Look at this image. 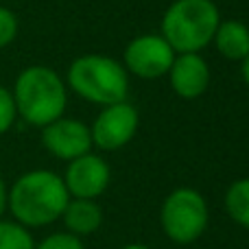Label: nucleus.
<instances>
[{"mask_svg":"<svg viewBox=\"0 0 249 249\" xmlns=\"http://www.w3.org/2000/svg\"><path fill=\"white\" fill-rule=\"evenodd\" d=\"M70 195L61 175L46 168H35L20 175L7 193V210L13 221L31 228H44L61 219Z\"/></svg>","mask_w":249,"mask_h":249,"instance_id":"obj_1","label":"nucleus"},{"mask_svg":"<svg viewBox=\"0 0 249 249\" xmlns=\"http://www.w3.org/2000/svg\"><path fill=\"white\" fill-rule=\"evenodd\" d=\"M11 94L18 116L39 129L64 116L68 105V88L64 79L48 66L24 68L18 74Z\"/></svg>","mask_w":249,"mask_h":249,"instance_id":"obj_2","label":"nucleus"},{"mask_svg":"<svg viewBox=\"0 0 249 249\" xmlns=\"http://www.w3.org/2000/svg\"><path fill=\"white\" fill-rule=\"evenodd\" d=\"M66 88L79 94L88 103L107 107L114 103L127 101L129 74L121 61L107 55L88 53L68 66Z\"/></svg>","mask_w":249,"mask_h":249,"instance_id":"obj_3","label":"nucleus"},{"mask_svg":"<svg viewBox=\"0 0 249 249\" xmlns=\"http://www.w3.org/2000/svg\"><path fill=\"white\" fill-rule=\"evenodd\" d=\"M219 22L221 13L214 0H175L164 11L160 35L177 55L201 53L212 44Z\"/></svg>","mask_w":249,"mask_h":249,"instance_id":"obj_4","label":"nucleus"},{"mask_svg":"<svg viewBox=\"0 0 249 249\" xmlns=\"http://www.w3.org/2000/svg\"><path fill=\"white\" fill-rule=\"evenodd\" d=\"M210 221L208 201L195 188H175L160 208V225L168 241L190 245L203 236Z\"/></svg>","mask_w":249,"mask_h":249,"instance_id":"obj_5","label":"nucleus"},{"mask_svg":"<svg viewBox=\"0 0 249 249\" xmlns=\"http://www.w3.org/2000/svg\"><path fill=\"white\" fill-rule=\"evenodd\" d=\"M177 53L168 46L162 35H138L124 46L123 61L127 74L138 79H160L166 77Z\"/></svg>","mask_w":249,"mask_h":249,"instance_id":"obj_6","label":"nucleus"},{"mask_svg":"<svg viewBox=\"0 0 249 249\" xmlns=\"http://www.w3.org/2000/svg\"><path fill=\"white\" fill-rule=\"evenodd\" d=\"M140 124V114L129 101L101 107L99 116L90 124L92 146L101 151H118L133 140Z\"/></svg>","mask_w":249,"mask_h":249,"instance_id":"obj_7","label":"nucleus"},{"mask_svg":"<svg viewBox=\"0 0 249 249\" xmlns=\"http://www.w3.org/2000/svg\"><path fill=\"white\" fill-rule=\"evenodd\" d=\"M64 184L70 199H99L112 181V168L101 155L86 153L68 162L64 173Z\"/></svg>","mask_w":249,"mask_h":249,"instance_id":"obj_8","label":"nucleus"},{"mask_svg":"<svg viewBox=\"0 0 249 249\" xmlns=\"http://www.w3.org/2000/svg\"><path fill=\"white\" fill-rule=\"evenodd\" d=\"M42 144L53 158L72 162L92 151L90 127L77 118H57L42 127Z\"/></svg>","mask_w":249,"mask_h":249,"instance_id":"obj_9","label":"nucleus"},{"mask_svg":"<svg viewBox=\"0 0 249 249\" xmlns=\"http://www.w3.org/2000/svg\"><path fill=\"white\" fill-rule=\"evenodd\" d=\"M166 77L179 99L195 101L206 94L210 86V66L201 57V53H181L175 55Z\"/></svg>","mask_w":249,"mask_h":249,"instance_id":"obj_10","label":"nucleus"},{"mask_svg":"<svg viewBox=\"0 0 249 249\" xmlns=\"http://www.w3.org/2000/svg\"><path fill=\"white\" fill-rule=\"evenodd\" d=\"M61 221L66 225V232L83 238L94 234L103 223V210L94 199H70L66 206Z\"/></svg>","mask_w":249,"mask_h":249,"instance_id":"obj_11","label":"nucleus"},{"mask_svg":"<svg viewBox=\"0 0 249 249\" xmlns=\"http://www.w3.org/2000/svg\"><path fill=\"white\" fill-rule=\"evenodd\" d=\"M212 44L230 61H243L249 55V26L238 20L219 22Z\"/></svg>","mask_w":249,"mask_h":249,"instance_id":"obj_12","label":"nucleus"},{"mask_svg":"<svg viewBox=\"0 0 249 249\" xmlns=\"http://www.w3.org/2000/svg\"><path fill=\"white\" fill-rule=\"evenodd\" d=\"M225 210L234 223L249 230V177L230 184L225 193Z\"/></svg>","mask_w":249,"mask_h":249,"instance_id":"obj_13","label":"nucleus"},{"mask_svg":"<svg viewBox=\"0 0 249 249\" xmlns=\"http://www.w3.org/2000/svg\"><path fill=\"white\" fill-rule=\"evenodd\" d=\"M0 249H35V238L18 221L0 219Z\"/></svg>","mask_w":249,"mask_h":249,"instance_id":"obj_14","label":"nucleus"},{"mask_svg":"<svg viewBox=\"0 0 249 249\" xmlns=\"http://www.w3.org/2000/svg\"><path fill=\"white\" fill-rule=\"evenodd\" d=\"M35 249H86L83 241L70 232H53L39 243H35Z\"/></svg>","mask_w":249,"mask_h":249,"instance_id":"obj_15","label":"nucleus"},{"mask_svg":"<svg viewBox=\"0 0 249 249\" xmlns=\"http://www.w3.org/2000/svg\"><path fill=\"white\" fill-rule=\"evenodd\" d=\"M18 31H20L18 16L9 7L0 4V51L13 44V39L18 37Z\"/></svg>","mask_w":249,"mask_h":249,"instance_id":"obj_16","label":"nucleus"},{"mask_svg":"<svg viewBox=\"0 0 249 249\" xmlns=\"http://www.w3.org/2000/svg\"><path fill=\"white\" fill-rule=\"evenodd\" d=\"M16 118H18V112H16V103H13L11 90L0 86V136L7 133L9 129L13 127Z\"/></svg>","mask_w":249,"mask_h":249,"instance_id":"obj_17","label":"nucleus"},{"mask_svg":"<svg viewBox=\"0 0 249 249\" xmlns=\"http://www.w3.org/2000/svg\"><path fill=\"white\" fill-rule=\"evenodd\" d=\"M7 193H9V188L4 184V179L0 177V219H2L4 210H7Z\"/></svg>","mask_w":249,"mask_h":249,"instance_id":"obj_18","label":"nucleus"},{"mask_svg":"<svg viewBox=\"0 0 249 249\" xmlns=\"http://www.w3.org/2000/svg\"><path fill=\"white\" fill-rule=\"evenodd\" d=\"M241 72H243V81L249 86V55L243 59V68H241Z\"/></svg>","mask_w":249,"mask_h":249,"instance_id":"obj_19","label":"nucleus"},{"mask_svg":"<svg viewBox=\"0 0 249 249\" xmlns=\"http://www.w3.org/2000/svg\"><path fill=\"white\" fill-rule=\"evenodd\" d=\"M118 249H151L149 245H144V243H129V245H123Z\"/></svg>","mask_w":249,"mask_h":249,"instance_id":"obj_20","label":"nucleus"}]
</instances>
